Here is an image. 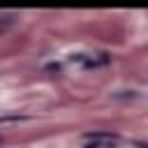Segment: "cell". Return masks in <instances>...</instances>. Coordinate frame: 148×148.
Returning a JSON list of instances; mask_svg holds the SVG:
<instances>
[{"instance_id": "cell-1", "label": "cell", "mask_w": 148, "mask_h": 148, "mask_svg": "<svg viewBox=\"0 0 148 148\" xmlns=\"http://www.w3.org/2000/svg\"><path fill=\"white\" fill-rule=\"evenodd\" d=\"M81 62L83 67L88 69H95V67H104L109 62V56L106 53H95V56H81Z\"/></svg>"}, {"instance_id": "cell-2", "label": "cell", "mask_w": 148, "mask_h": 148, "mask_svg": "<svg viewBox=\"0 0 148 148\" xmlns=\"http://www.w3.org/2000/svg\"><path fill=\"white\" fill-rule=\"evenodd\" d=\"M86 139H90V141H113L116 134H111V132H90V134H86Z\"/></svg>"}]
</instances>
